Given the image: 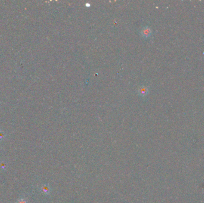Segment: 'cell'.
Wrapping results in <instances>:
<instances>
[{
	"instance_id": "obj_2",
	"label": "cell",
	"mask_w": 204,
	"mask_h": 203,
	"mask_svg": "<svg viewBox=\"0 0 204 203\" xmlns=\"http://www.w3.org/2000/svg\"><path fill=\"white\" fill-rule=\"evenodd\" d=\"M138 92L139 94H140L143 97L146 96L148 93V88L146 87H145V86H143V87H141L139 88Z\"/></svg>"
},
{
	"instance_id": "obj_1",
	"label": "cell",
	"mask_w": 204,
	"mask_h": 203,
	"mask_svg": "<svg viewBox=\"0 0 204 203\" xmlns=\"http://www.w3.org/2000/svg\"><path fill=\"white\" fill-rule=\"evenodd\" d=\"M141 33L144 38H148L152 34V30L148 27H145L142 29Z\"/></svg>"
}]
</instances>
